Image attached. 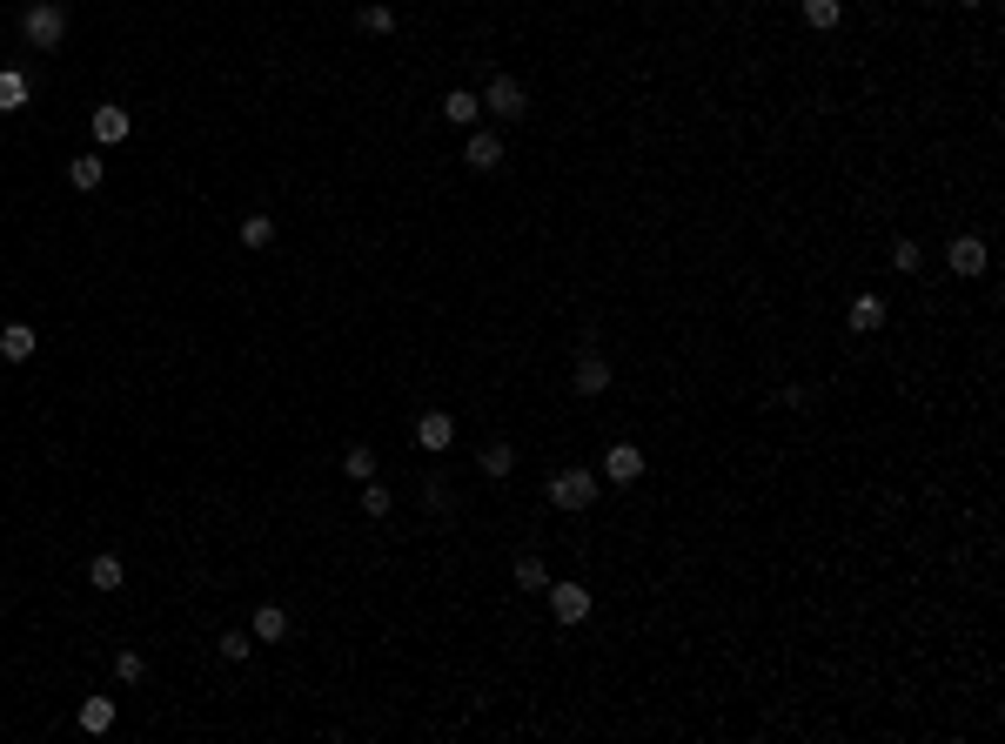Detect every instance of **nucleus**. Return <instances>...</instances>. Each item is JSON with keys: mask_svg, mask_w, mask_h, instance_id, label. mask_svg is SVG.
I'll return each instance as SVG.
<instances>
[{"mask_svg": "<svg viewBox=\"0 0 1005 744\" xmlns=\"http://www.w3.org/2000/svg\"><path fill=\"white\" fill-rule=\"evenodd\" d=\"M21 34H27L34 47H61V34H67V7H61V0H27Z\"/></svg>", "mask_w": 1005, "mask_h": 744, "instance_id": "nucleus-1", "label": "nucleus"}, {"mask_svg": "<svg viewBox=\"0 0 1005 744\" xmlns=\"http://www.w3.org/2000/svg\"><path fill=\"white\" fill-rule=\"evenodd\" d=\"M550 503H557V510H590V503H597V476L590 470H557L550 476Z\"/></svg>", "mask_w": 1005, "mask_h": 744, "instance_id": "nucleus-2", "label": "nucleus"}, {"mask_svg": "<svg viewBox=\"0 0 1005 744\" xmlns=\"http://www.w3.org/2000/svg\"><path fill=\"white\" fill-rule=\"evenodd\" d=\"M483 108L503 114V121H523V114H530V88H523L516 74H496L490 88H483Z\"/></svg>", "mask_w": 1005, "mask_h": 744, "instance_id": "nucleus-3", "label": "nucleus"}, {"mask_svg": "<svg viewBox=\"0 0 1005 744\" xmlns=\"http://www.w3.org/2000/svg\"><path fill=\"white\" fill-rule=\"evenodd\" d=\"M550 617L557 624H583L590 617V584H550Z\"/></svg>", "mask_w": 1005, "mask_h": 744, "instance_id": "nucleus-4", "label": "nucleus"}, {"mask_svg": "<svg viewBox=\"0 0 1005 744\" xmlns=\"http://www.w3.org/2000/svg\"><path fill=\"white\" fill-rule=\"evenodd\" d=\"M88 128H94V141H101V148H114V141H128V135H134V114L108 101V108H94V114H88Z\"/></svg>", "mask_w": 1005, "mask_h": 744, "instance_id": "nucleus-5", "label": "nucleus"}, {"mask_svg": "<svg viewBox=\"0 0 1005 744\" xmlns=\"http://www.w3.org/2000/svg\"><path fill=\"white\" fill-rule=\"evenodd\" d=\"M463 161L476 168V175H490V168H503V135H490V128H469V148Z\"/></svg>", "mask_w": 1005, "mask_h": 744, "instance_id": "nucleus-6", "label": "nucleus"}, {"mask_svg": "<svg viewBox=\"0 0 1005 744\" xmlns=\"http://www.w3.org/2000/svg\"><path fill=\"white\" fill-rule=\"evenodd\" d=\"M416 443H423L429 456L449 450V443H456V416H443V409H423V416H416Z\"/></svg>", "mask_w": 1005, "mask_h": 744, "instance_id": "nucleus-7", "label": "nucleus"}, {"mask_svg": "<svg viewBox=\"0 0 1005 744\" xmlns=\"http://www.w3.org/2000/svg\"><path fill=\"white\" fill-rule=\"evenodd\" d=\"M945 262H952V275H985V242L979 235H952V248H945Z\"/></svg>", "mask_w": 1005, "mask_h": 744, "instance_id": "nucleus-8", "label": "nucleus"}, {"mask_svg": "<svg viewBox=\"0 0 1005 744\" xmlns=\"http://www.w3.org/2000/svg\"><path fill=\"white\" fill-rule=\"evenodd\" d=\"M443 121L476 128V121H483V94H476V88H449V94H443Z\"/></svg>", "mask_w": 1005, "mask_h": 744, "instance_id": "nucleus-9", "label": "nucleus"}, {"mask_svg": "<svg viewBox=\"0 0 1005 744\" xmlns=\"http://www.w3.org/2000/svg\"><path fill=\"white\" fill-rule=\"evenodd\" d=\"M248 637H255V644H282V637H289V610H282V604H262L255 617H248Z\"/></svg>", "mask_w": 1005, "mask_h": 744, "instance_id": "nucleus-10", "label": "nucleus"}, {"mask_svg": "<svg viewBox=\"0 0 1005 744\" xmlns=\"http://www.w3.org/2000/svg\"><path fill=\"white\" fill-rule=\"evenodd\" d=\"M603 476H610V483H637V476H644V450H637V443H617V450L603 456Z\"/></svg>", "mask_w": 1005, "mask_h": 744, "instance_id": "nucleus-11", "label": "nucleus"}, {"mask_svg": "<svg viewBox=\"0 0 1005 744\" xmlns=\"http://www.w3.org/2000/svg\"><path fill=\"white\" fill-rule=\"evenodd\" d=\"M570 389H577V396H603V389H610V362H603V356H577Z\"/></svg>", "mask_w": 1005, "mask_h": 744, "instance_id": "nucleus-12", "label": "nucleus"}, {"mask_svg": "<svg viewBox=\"0 0 1005 744\" xmlns=\"http://www.w3.org/2000/svg\"><path fill=\"white\" fill-rule=\"evenodd\" d=\"M851 329L858 336H871V329H885V295H851Z\"/></svg>", "mask_w": 1005, "mask_h": 744, "instance_id": "nucleus-13", "label": "nucleus"}, {"mask_svg": "<svg viewBox=\"0 0 1005 744\" xmlns=\"http://www.w3.org/2000/svg\"><path fill=\"white\" fill-rule=\"evenodd\" d=\"M0 356L27 362V356H34V329H27V322H0Z\"/></svg>", "mask_w": 1005, "mask_h": 744, "instance_id": "nucleus-14", "label": "nucleus"}, {"mask_svg": "<svg viewBox=\"0 0 1005 744\" xmlns=\"http://www.w3.org/2000/svg\"><path fill=\"white\" fill-rule=\"evenodd\" d=\"M81 731H88V738L114 731V698H81Z\"/></svg>", "mask_w": 1005, "mask_h": 744, "instance_id": "nucleus-15", "label": "nucleus"}, {"mask_svg": "<svg viewBox=\"0 0 1005 744\" xmlns=\"http://www.w3.org/2000/svg\"><path fill=\"white\" fill-rule=\"evenodd\" d=\"M121 577H128V570H121V557H114V550H101V557L88 564V584H94V590H121Z\"/></svg>", "mask_w": 1005, "mask_h": 744, "instance_id": "nucleus-16", "label": "nucleus"}, {"mask_svg": "<svg viewBox=\"0 0 1005 744\" xmlns=\"http://www.w3.org/2000/svg\"><path fill=\"white\" fill-rule=\"evenodd\" d=\"M101 175H108V161H101V155H74V161H67V181H74V188H101Z\"/></svg>", "mask_w": 1005, "mask_h": 744, "instance_id": "nucleus-17", "label": "nucleus"}, {"mask_svg": "<svg viewBox=\"0 0 1005 744\" xmlns=\"http://www.w3.org/2000/svg\"><path fill=\"white\" fill-rule=\"evenodd\" d=\"M27 108V74L21 68H0V114Z\"/></svg>", "mask_w": 1005, "mask_h": 744, "instance_id": "nucleus-18", "label": "nucleus"}, {"mask_svg": "<svg viewBox=\"0 0 1005 744\" xmlns=\"http://www.w3.org/2000/svg\"><path fill=\"white\" fill-rule=\"evenodd\" d=\"M838 14H845L838 0H804V27H818V34H831V27H838Z\"/></svg>", "mask_w": 1005, "mask_h": 744, "instance_id": "nucleus-19", "label": "nucleus"}, {"mask_svg": "<svg viewBox=\"0 0 1005 744\" xmlns=\"http://www.w3.org/2000/svg\"><path fill=\"white\" fill-rule=\"evenodd\" d=\"M356 21H362V34H396V7H382V0H369V7H362Z\"/></svg>", "mask_w": 1005, "mask_h": 744, "instance_id": "nucleus-20", "label": "nucleus"}, {"mask_svg": "<svg viewBox=\"0 0 1005 744\" xmlns=\"http://www.w3.org/2000/svg\"><path fill=\"white\" fill-rule=\"evenodd\" d=\"M342 470L356 476V483H369V476H376V450H369V443H349V456H342Z\"/></svg>", "mask_w": 1005, "mask_h": 744, "instance_id": "nucleus-21", "label": "nucleus"}, {"mask_svg": "<svg viewBox=\"0 0 1005 744\" xmlns=\"http://www.w3.org/2000/svg\"><path fill=\"white\" fill-rule=\"evenodd\" d=\"M516 584H523V590H550V570H543V557H516Z\"/></svg>", "mask_w": 1005, "mask_h": 744, "instance_id": "nucleus-22", "label": "nucleus"}, {"mask_svg": "<svg viewBox=\"0 0 1005 744\" xmlns=\"http://www.w3.org/2000/svg\"><path fill=\"white\" fill-rule=\"evenodd\" d=\"M215 651H222L228 664H242V657L255 651V637H248V631H222V637H215Z\"/></svg>", "mask_w": 1005, "mask_h": 744, "instance_id": "nucleus-23", "label": "nucleus"}, {"mask_svg": "<svg viewBox=\"0 0 1005 744\" xmlns=\"http://www.w3.org/2000/svg\"><path fill=\"white\" fill-rule=\"evenodd\" d=\"M389 503H396V496H389V483H376V476H369V483H362V510H369V517H389Z\"/></svg>", "mask_w": 1005, "mask_h": 744, "instance_id": "nucleus-24", "label": "nucleus"}, {"mask_svg": "<svg viewBox=\"0 0 1005 744\" xmlns=\"http://www.w3.org/2000/svg\"><path fill=\"white\" fill-rule=\"evenodd\" d=\"M242 242L248 248H268V242H275V222H268V215H242Z\"/></svg>", "mask_w": 1005, "mask_h": 744, "instance_id": "nucleus-25", "label": "nucleus"}, {"mask_svg": "<svg viewBox=\"0 0 1005 744\" xmlns=\"http://www.w3.org/2000/svg\"><path fill=\"white\" fill-rule=\"evenodd\" d=\"M516 470V450H510V443H490V450H483V476H510Z\"/></svg>", "mask_w": 1005, "mask_h": 744, "instance_id": "nucleus-26", "label": "nucleus"}, {"mask_svg": "<svg viewBox=\"0 0 1005 744\" xmlns=\"http://www.w3.org/2000/svg\"><path fill=\"white\" fill-rule=\"evenodd\" d=\"M918 262H925V255H918V242H892V269H898V275H918Z\"/></svg>", "mask_w": 1005, "mask_h": 744, "instance_id": "nucleus-27", "label": "nucleus"}, {"mask_svg": "<svg viewBox=\"0 0 1005 744\" xmlns=\"http://www.w3.org/2000/svg\"><path fill=\"white\" fill-rule=\"evenodd\" d=\"M114 677H121V684H141V677H148V664H141L134 651H121V657H114Z\"/></svg>", "mask_w": 1005, "mask_h": 744, "instance_id": "nucleus-28", "label": "nucleus"}, {"mask_svg": "<svg viewBox=\"0 0 1005 744\" xmlns=\"http://www.w3.org/2000/svg\"><path fill=\"white\" fill-rule=\"evenodd\" d=\"M959 7H985V0H959Z\"/></svg>", "mask_w": 1005, "mask_h": 744, "instance_id": "nucleus-29", "label": "nucleus"}]
</instances>
